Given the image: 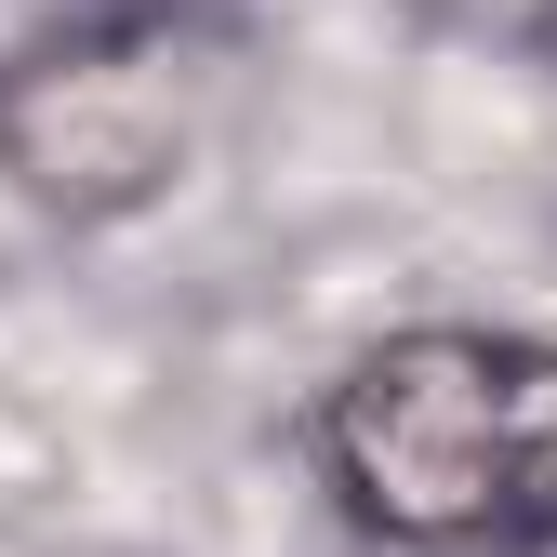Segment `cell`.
<instances>
[{
  "label": "cell",
  "mask_w": 557,
  "mask_h": 557,
  "mask_svg": "<svg viewBox=\"0 0 557 557\" xmlns=\"http://www.w3.org/2000/svg\"><path fill=\"white\" fill-rule=\"evenodd\" d=\"M319 465L359 531L425 557L557 544V345L531 332H398L319 398Z\"/></svg>",
  "instance_id": "cell-1"
}]
</instances>
